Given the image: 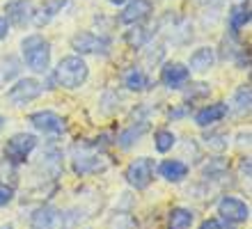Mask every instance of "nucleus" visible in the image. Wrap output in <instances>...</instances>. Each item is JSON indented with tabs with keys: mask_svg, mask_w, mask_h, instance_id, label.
I'll return each instance as SVG.
<instances>
[{
	"mask_svg": "<svg viewBox=\"0 0 252 229\" xmlns=\"http://www.w3.org/2000/svg\"><path fill=\"white\" fill-rule=\"evenodd\" d=\"M106 135L94 137V140H80L71 144V172L76 177H96L110 167L106 154Z\"/></svg>",
	"mask_w": 252,
	"mask_h": 229,
	"instance_id": "1",
	"label": "nucleus"
},
{
	"mask_svg": "<svg viewBox=\"0 0 252 229\" xmlns=\"http://www.w3.org/2000/svg\"><path fill=\"white\" fill-rule=\"evenodd\" d=\"M21 48V62L32 76H46L53 66V46L48 37L39 33L26 34L19 44Z\"/></svg>",
	"mask_w": 252,
	"mask_h": 229,
	"instance_id": "2",
	"label": "nucleus"
},
{
	"mask_svg": "<svg viewBox=\"0 0 252 229\" xmlns=\"http://www.w3.org/2000/svg\"><path fill=\"white\" fill-rule=\"evenodd\" d=\"M51 76H53L58 90H80L90 80V65L83 55L71 53V55H64L58 60L55 66H51Z\"/></svg>",
	"mask_w": 252,
	"mask_h": 229,
	"instance_id": "3",
	"label": "nucleus"
},
{
	"mask_svg": "<svg viewBox=\"0 0 252 229\" xmlns=\"http://www.w3.org/2000/svg\"><path fill=\"white\" fill-rule=\"evenodd\" d=\"M37 147H39V135L34 131L12 133L2 142V158L21 167V165H26L30 161V156L37 151Z\"/></svg>",
	"mask_w": 252,
	"mask_h": 229,
	"instance_id": "4",
	"label": "nucleus"
},
{
	"mask_svg": "<svg viewBox=\"0 0 252 229\" xmlns=\"http://www.w3.org/2000/svg\"><path fill=\"white\" fill-rule=\"evenodd\" d=\"M41 94H44V85L37 76H19L5 90V101L14 108H26L41 98Z\"/></svg>",
	"mask_w": 252,
	"mask_h": 229,
	"instance_id": "5",
	"label": "nucleus"
},
{
	"mask_svg": "<svg viewBox=\"0 0 252 229\" xmlns=\"http://www.w3.org/2000/svg\"><path fill=\"white\" fill-rule=\"evenodd\" d=\"M69 48H71L76 55H96V58H103L110 53L113 48V39L106 37V34H96L92 30H78V33H73L69 37Z\"/></svg>",
	"mask_w": 252,
	"mask_h": 229,
	"instance_id": "6",
	"label": "nucleus"
},
{
	"mask_svg": "<svg viewBox=\"0 0 252 229\" xmlns=\"http://www.w3.org/2000/svg\"><path fill=\"white\" fill-rule=\"evenodd\" d=\"M154 179H156V161L152 156L133 158L124 170V181L128 183V188L138 190V193L149 188L154 183Z\"/></svg>",
	"mask_w": 252,
	"mask_h": 229,
	"instance_id": "7",
	"label": "nucleus"
},
{
	"mask_svg": "<svg viewBox=\"0 0 252 229\" xmlns=\"http://www.w3.org/2000/svg\"><path fill=\"white\" fill-rule=\"evenodd\" d=\"M26 122L30 124L37 135H48V137H60L66 133V119L62 115H58L55 110H37L30 112L26 117Z\"/></svg>",
	"mask_w": 252,
	"mask_h": 229,
	"instance_id": "8",
	"label": "nucleus"
},
{
	"mask_svg": "<svg viewBox=\"0 0 252 229\" xmlns=\"http://www.w3.org/2000/svg\"><path fill=\"white\" fill-rule=\"evenodd\" d=\"M216 213L220 220H225L229 225H246L250 220V204L246 199H241L236 195H222L216 204Z\"/></svg>",
	"mask_w": 252,
	"mask_h": 229,
	"instance_id": "9",
	"label": "nucleus"
},
{
	"mask_svg": "<svg viewBox=\"0 0 252 229\" xmlns=\"http://www.w3.org/2000/svg\"><path fill=\"white\" fill-rule=\"evenodd\" d=\"M190 78H192V73H190L186 62L165 60V62L158 66V83L170 92H179Z\"/></svg>",
	"mask_w": 252,
	"mask_h": 229,
	"instance_id": "10",
	"label": "nucleus"
},
{
	"mask_svg": "<svg viewBox=\"0 0 252 229\" xmlns=\"http://www.w3.org/2000/svg\"><path fill=\"white\" fill-rule=\"evenodd\" d=\"M34 14H37V7L32 0H9L2 7V16L7 19L9 28H16V30H26L28 26H32Z\"/></svg>",
	"mask_w": 252,
	"mask_h": 229,
	"instance_id": "11",
	"label": "nucleus"
},
{
	"mask_svg": "<svg viewBox=\"0 0 252 229\" xmlns=\"http://www.w3.org/2000/svg\"><path fill=\"white\" fill-rule=\"evenodd\" d=\"M66 213L53 204H39L28 218L30 229H64Z\"/></svg>",
	"mask_w": 252,
	"mask_h": 229,
	"instance_id": "12",
	"label": "nucleus"
},
{
	"mask_svg": "<svg viewBox=\"0 0 252 229\" xmlns=\"http://www.w3.org/2000/svg\"><path fill=\"white\" fill-rule=\"evenodd\" d=\"M232 112L227 101H211V103L199 105L197 110H192V124L199 129H209V126H218L220 122H225Z\"/></svg>",
	"mask_w": 252,
	"mask_h": 229,
	"instance_id": "13",
	"label": "nucleus"
},
{
	"mask_svg": "<svg viewBox=\"0 0 252 229\" xmlns=\"http://www.w3.org/2000/svg\"><path fill=\"white\" fill-rule=\"evenodd\" d=\"M120 83L126 92H133V94H142V92H149L156 87V83H154V78L149 76V71L142 69L140 65L126 66L120 76Z\"/></svg>",
	"mask_w": 252,
	"mask_h": 229,
	"instance_id": "14",
	"label": "nucleus"
},
{
	"mask_svg": "<svg viewBox=\"0 0 252 229\" xmlns=\"http://www.w3.org/2000/svg\"><path fill=\"white\" fill-rule=\"evenodd\" d=\"M156 177L163 179L165 183H184L190 177V165L181 158H163L160 163H156Z\"/></svg>",
	"mask_w": 252,
	"mask_h": 229,
	"instance_id": "15",
	"label": "nucleus"
},
{
	"mask_svg": "<svg viewBox=\"0 0 252 229\" xmlns=\"http://www.w3.org/2000/svg\"><path fill=\"white\" fill-rule=\"evenodd\" d=\"M147 133H152V122H149V119H135V122H131L126 129H122V131L115 135L113 144H117L120 149L128 151V149H133L135 144H140V140H142Z\"/></svg>",
	"mask_w": 252,
	"mask_h": 229,
	"instance_id": "16",
	"label": "nucleus"
},
{
	"mask_svg": "<svg viewBox=\"0 0 252 229\" xmlns=\"http://www.w3.org/2000/svg\"><path fill=\"white\" fill-rule=\"evenodd\" d=\"M154 14V2L152 0H128L122 5V12L117 16L122 26H135V23H145Z\"/></svg>",
	"mask_w": 252,
	"mask_h": 229,
	"instance_id": "17",
	"label": "nucleus"
},
{
	"mask_svg": "<svg viewBox=\"0 0 252 229\" xmlns=\"http://www.w3.org/2000/svg\"><path fill=\"white\" fill-rule=\"evenodd\" d=\"M250 0H241V2L232 5L229 12H227V34L234 37V39H241V33L250 26Z\"/></svg>",
	"mask_w": 252,
	"mask_h": 229,
	"instance_id": "18",
	"label": "nucleus"
},
{
	"mask_svg": "<svg viewBox=\"0 0 252 229\" xmlns=\"http://www.w3.org/2000/svg\"><path fill=\"white\" fill-rule=\"evenodd\" d=\"M216 62H218V53H216V48L213 46H197L195 51L190 53V58H188V69H190V73H199V76H204V73H209L216 66Z\"/></svg>",
	"mask_w": 252,
	"mask_h": 229,
	"instance_id": "19",
	"label": "nucleus"
},
{
	"mask_svg": "<svg viewBox=\"0 0 252 229\" xmlns=\"http://www.w3.org/2000/svg\"><path fill=\"white\" fill-rule=\"evenodd\" d=\"M154 37H156V30L147 28L145 23H135V26H126L124 34H122V41H124L131 51H140V48L149 44Z\"/></svg>",
	"mask_w": 252,
	"mask_h": 229,
	"instance_id": "20",
	"label": "nucleus"
},
{
	"mask_svg": "<svg viewBox=\"0 0 252 229\" xmlns=\"http://www.w3.org/2000/svg\"><path fill=\"white\" fill-rule=\"evenodd\" d=\"M140 51H142V62H140V66H142V69H147V71L158 69V66L165 62L167 48H165V44H160V41H156V44H154V39H152L147 46H142Z\"/></svg>",
	"mask_w": 252,
	"mask_h": 229,
	"instance_id": "21",
	"label": "nucleus"
},
{
	"mask_svg": "<svg viewBox=\"0 0 252 229\" xmlns=\"http://www.w3.org/2000/svg\"><path fill=\"white\" fill-rule=\"evenodd\" d=\"M179 92L184 94V101L195 105L197 101H209V97L213 94V87H211V83H206V80H192L190 78Z\"/></svg>",
	"mask_w": 252,
	"mask_h": 229,
	"instance_id": "22",
	"label": "nucleus"
},
{
	"mask_svg": "<svg viewBox=\"0 0 252 229\" xmlns=\"http://www.w3.org/2000/svg\"><path fill=\"white\" fill-rule=\"evenodd\" d=\"M167 229H190L195 225V211L188 206H172L167 211Z\"/></svg>",
	"mask_w": 252,
	"mask_h": 229,
	"instance_id": "23",
	"label": "nucleus"
},
{
	"mask_svg": "<svg viewBox=\"0 0 252 229\" xmlns=\"http://www.w3.org/2000/svg\"><path fill=\"white\" fill-rule=\"evenodd\" d=\"M202 144H204L209 151H216V154H225L229 149V133L227 131H218V129H213L209 126L202 135Z\"/></svg>",
	"mask_w": 252,
	"mask_h": 229,
	"instance_id": "24",
	"label": "nucleus"
},
{
	"mask_svg": "<svg viewBox=\"0 0 252 229\" xmlns=\"http://www.w3.org/2000/svg\"><path fill=\"white\" fill-rule=\"evenodd\" d=\"M66 5H69V0H44V2L39 5V12L34 14L32 26H37V28L46 26L48 21L55 19V16H58Z\"/></svg>",
	"mask_w": 252,
	"mask_h": 229,
	"instance_id": "25",
	"label": "nucleus"
},
{
	"mask_svg": "<svg viewBox=\"0 0 252 229\" xmlns=\"http://www.w3.org/2000/svg\"><path fill=\"white\" fill-rule=\"evenodd\" d=\"M227 174H229V163L222 154H218L216 158H209V163H204V167H202V177L206 181H222Z\"/></svg>",
	"mask_w": 252,
	"mask_h": 229,
	"instance_id": "26",
	"label": "nucleus"
},
{
	"mask_svg": "<svg viewBox=\"0 0 252 229\" xmlns=\"http://www.w3.org/2000/svg\"><path fill=\"white\" fill-rule=\"evenodd\" d=\"M229 112H236V115H248L252 108V90L250 85H241L236 87V92L232 94V98H229Z\"/></svg>",
	"mask_w": 252,
	"mask_h": 229,
	"instance_id": "27",
	"label": "nucleus"
},
{
	"mask_svg": "<svg viewBox=\"0 0 252 229\" xmlns=\"http://www.w3.org/2000/svg\"><path fill=\"white\" fill-rule=\"evenodd\" d=\"M152 142H154V149L165 156V154H170L177 147L179 137H177V133L172 129H156V131L152 129Z\"/></svg>",
	"mask_w": 252,
	"mask_h": 229,
	"instance_id": "28",
	"label": "nucleus"
},
{
	"mask_svg": "<svg viewBox=\"0 0 252 229\" xmlns=\"http://www.w3.org/2000/svg\"><path fill=\"white\" fill-rule=\"evenodd\" d=\"M21 66H23V62H21L16 55H2L0 58V83H12V80H16L21 76Z\"/></svg>",
	"mask_w": 252,
	"mask_h": 229,
	"instance_id": "29",
	"label": "nucleus"
},
{
	"mask_svg": "<svg viewBox=\"0 0 252 229\" xmlns=\"http://www.w3.org/2000/svg\"><path fill=\"white\" fill-rule=\"evenodd\" d=\"M190 115H192V103H188V101L172 105V108L167 110V119H170V122H184V119H188Z\"/></svg>",
	"mask_w": 252,
	"mask_h": 229,
	"instance_id": "30",
	"label": "nucleus"
},
{
	"mask_svg": "<svg viewBox=\"0 0 252 229\" xmlns=\"http://www.w3.org/2000/svg\"><path fill=\"white\" fill-rule=\"evenodd\" d=\"M16 199V188H14L12 183L7 181H0V209H5L9 204Z\"/></svg>",
	"mask_w": 252,
	"mask_h": 229,
	"instance_id": "31",
	"label": "nucleus"
},
{
	"mask_svg": "<svg viewBox=\"0 0 252 229\" xmlns=\"http://www.w3.org/2000/svg\"><path fill=\"white\" fill-rule=\"evenodd\" d=\"M234 66L236 69H250V48L248 46H239V51L234 53V58H232Z\"/></svg>",
	"mask_w": 252,
	"mask_h": 229,
	"instance_id": "32",
	"label": "nucleus"
},
{
	"mask_svg": "<svg viewBox=\"0 0 252 229\" xmlns=\"http://www.w3.org/2000/svg\"><path fill=\"white\" fill-rule=\"evenodd\" d=\"M197 229H234V225L225 223V220H220V218L216 216V218H206V220H202Z\"/></svg>",
	"mask_w": 252,
	"mask_h": 229,
	"instance_id": "33",
	"label": "nucleus"
},
{
	"mask_svg": "<svg viewBox=\"0 0 252 229\" xmlns=\"http://www.w3.org/2000/svg\"><path fill=\"white\" fill-rule=\"evenodd\" d=\"M239 170H241V177L250 179V156H243V158H241Z\"/></svg>",
	"mask_w": 252,
	"mask_h": 229,
	"instance_id": "34",
	"label": "nucleus"
},
{
	"mask_svg": "<svg viewBox=\"0 0 252 229\" xmlns=\"http://www.w3.org/2000/svg\"><path fill=\"white\" fill-rule=\"evenodd\" d=\"M9 30H12V28H9L7 19L2 16V14H0V41H5L7 37H9Z\"/></svg>",
	"mask_w": 252,
	"mask_h": 229,
	"instance_id": "35",
	"label": "nucleus"
},
{
	"mask_svg": "<svg viewBox=\"0 0 252 229\" xmlns=\"http://www.w3.org/2000/svg\"><path fill=\"white\" fill-rule=\"evenodd\" d=\"M239 144H241V147H243V144H246V147H250V131H241L239 133Z\"/></svg>",
	"mask_w": 252,
	"mask_h": 229,
	"instance_id": "36",
	"label": "nucleus"
},
{
	"mask_svg": "<svg viewBox=\"0 0 252 229\" xmlns=\"http://www.w3.org/2000/svg\"><path fill=\"white\" fill-rule=\"evenodd\" d=\"M197 5H202V7H209V5H220L222 0H195Z\"/></svg>",
	"mask_w": 252,
	"mask_h": 229,
	"instance_id": "37",
	"label": "nucleus"
},
{
	"mask_svg": "<svg viewBox=\"0 0 252 229\" xmlns=\"http://www.w3.org/2000/svg\"><path fill=\"white\" fill-rule=\"evenodd\" d=\"M106 2H110V5H115V7H122L124 2H128V0H106Z\"/></svg>",
	"mask_w": 252,
	"mask_h": 229,
	"instance_id": "38",
	"label": "nucleus"
},
{
	"mask_svg": "<svg viewBox=\"0 0 252 229\" xmlns=\"http://www.w3.org/2000/svg\"><path fill=\"white\" fill-rule=\"evenodd\" d=\"M7 126V117L5 115H0V133H2V129H5Z\"/></svg>",
	"mask_w": 252,
	"mask_h": 229,
	"instance_id": "39",
	"label": "nucleus"
},
{
	"mask_svg": "<svg viewBox=\"0 0 252 229\" xmlns=\"http://www.w3.org/2000/svg\"><path fill=\"white\" fill-rule=\"evenodd\" d=\"M0 229H14V225L12 223H2L0 225Z\"/></svg>",
	"mask_w": 252,
	"mask_h": 229,
	"instance_id": "40",
	"label": "nucleus"
}]
</instances>
